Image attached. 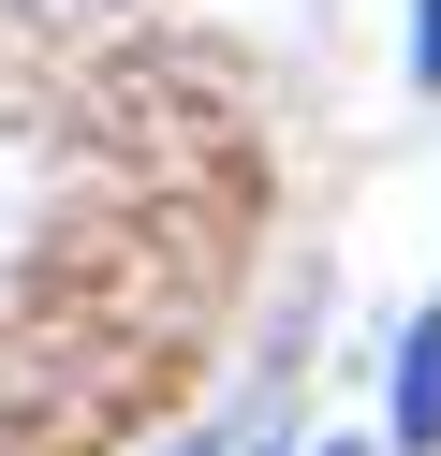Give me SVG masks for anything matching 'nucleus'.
<instances>
[{"label": "nucleus", "mask_w": 441, "mask_h": 456, "mask_svg": "<svg viewBox=\"0 0 441 456\" xmlns=\"http://www.w3.org/2000/svg\"><path fill=\"white\" fill-rule=\"evenodd\" d=\"M323 456H382V442H323Z\"/></svg>", "instance_id": "7ed1b4c3"}, {"label": "nucleus", "mask_w": 441, "mask_h": 456, "mask_svg": "<svg viewBox=\"0 0 441 456\" xmlns=\"http://www.w3.org/2000/svg\"><path fill=\"white\" fill-rule=\"evenodd\" d=\"M250 456H280V442H250Z\"/></svg>", "instance_id": "20e7f679"}, {"label": "nucleus", "mask_w": 441, "mask_h": 456, "mask_svg": "<svg viewBox=\"0 0 441 456\" xmlns=\"http://www.w3.org/2000/svg\"><path fill=\"white\" fill-rule=\"evenodd\" d=\"M382 442H397V456H427V442H441V309L397 338V412H382Z\"/></svg>", "instance_id": "f257e3e1"}, {"label": "nucleus", "mask_w": 441, "mask_h": 456, "mask_svg": "<svg viewBox=\"0 0 441 456\" xmlns=\"http://www.w3.org/2000/svg\"><path fill=\"white\" fill-rule=\"evenodd\" d=\"M412 74L441 89V0H412Z\"/></svg>", "instance_id": "f03ea898"}]
</instances>
